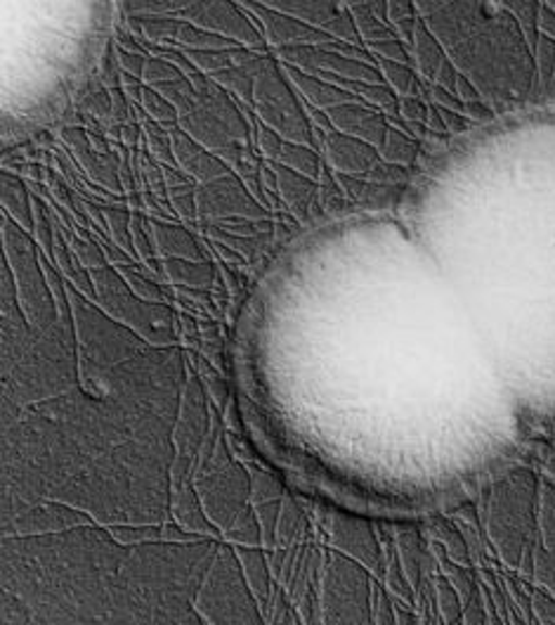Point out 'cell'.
<instances>
[{
  "label": "cell",
  "mask_w": 555,
  "mask_h": 625,
  "mask_svg": "<svg viewBox=\"0 0 555 625\" xmlns=\"http://www.w3.org/2000/svg\"><path fill=\"white\" fill-rule=\"evenodd\" d=\"M251 130L255 136V148H258V152L265 159H273V162H277L279 154H281V148H283L279 133L273 128H267L263 122H255V118L251 122Z\"/></svg>",
  "instance_id": "obj_28"
},
{
  "label": "cell",
  "mask_w": 555,
  "mask_h": 625,
  "mask_svg": "<svg viewBox=\"0 0 555 625\" xmlns=\"http://www.w3.org/2000/svg\"><path fill=\"white\" fill-rule=\"evenodd\" d=\"M3 245L12 277H15V285L20 291L17 301L22 305L24 317L29 321L36 335L40 337L55 335L60 327L58 305L48 287L43 265H40V251L34 242V237H26L24 230L17 228V223L5 216Z\"/></svg>",
  "instance_id": "obj_3"
},
{
  "label": "cell",
  "mask_w": 555,
  "mask_h": 625,
  "mask_svg": "<svg viewBox=\"0 0 555 625\" xmlns=\"http://www.w3.org/2000/svg\"><path fill=\"white\" fill-rule=\"evenodd\" d=\"M80 112L88 114L92 122H110L112 124V96L110 90H94L80 102Z\"/></svg>",
  "instance_id": "obj_29"
},
{
  "label": "cell",
  "mask_w": 555,
  "mask_h": 625,
  "mask_svg": "<svg viewBox=\"0 0 555 625\" xmlns=\"http://www.w3.org/2000/svg\"><path fill=\"white\" fill-rule=\"evenodd\" d=\"M72 311L76 313V325L80 327V349H86V361L106 367L114 363H126L133 355L142 353L140 339H135L130 329L104 321L98 309L84 301V295L70 285Z\"/></svg>",
  "instance_id": "obj_5"
},
{
  "label": "cell",
  "mask_w": 555,
  "mask_h": 625,
  "mask_svg": "<svg viewBox=\"0 0 555 625\" xmlns=\"http://www.w3.org/2000/svg\"><path fill=\"white\" fill-rule=\"evenodd\" d=\"M78 526H90V518L84 512L66 508L64 502H43L38 508L24 512L12 522V536H38V534H58Z\"/></svg>",
  "instance_id": "obj_10"
},
{
  "label": "cell",
  "mask_w": 555,
  "mask_h": 625,
  "mask_svg": "<svg viewBox=\"0 0 555 625\" xmlns=\"http://www.w3.org/2000/svg\"><path fill=\"white\" fill-rule=\"evenodd\" d=\"M168 202L175 211V216L185 223H199V207H197V183L180 185V188L168 190Z\"/></svg>",
  "instance_id": "obj_24"
},
{
  "label": "cell",
  "mask_w": 555,
  "mask_h": 625,
  "mask_svg": "<svg viewBox=\"0 0 555 625\" xmlns=\"http://www.w3.org/2000/svg\"><path fill=\"white\" fill-rule=\"evenodd\" d=\"M273 166L277 185H279V197L283 199V204L293 211L295 216H303V209L307 204V199H313V183L307 178H301L298 173L289 171L287 166H281L279 162H269Z\"/></svg>",
  "instance_id": "obj_17"
},
{
  "label": "cell",
  "mask_w": 555,
  "mask_h": 625,
  "mask_svg": "<svg viewBox=\"0 0 555 625\" xmlns=\"http://www.w3.org/2000/svg\"><path fill=\"white\" fill-rule=\"evenodd\" d=\"M94 295L100 299V305L118 317L121 323L130 325L135 332L154 343H173L175 341V317L173 311L166 305L147 303L142 299H135L130 287L116 268L104 265L100 271H92Z\"/></svg>",
  "instance_id": "obj_4"
},
{
  "label": "cell",
  "mask_w": 555,
  "mask_h": 625,
  "mask_svg": "<svg viewBox=\"0 0 555 625\" xmlns=\"http://www.w3.org/2000/svg\"><path fill=\"white\" fill-rule=\"evenodd\" d=\"M164 280L173 287L211 289L215 280L213 261H187V259H161Z\"/></svg>",
  "instance_id": "obj_14"
},
{
  "label": "cell",
  "mask_w": 555,
  "mask_h": 625,
  "mask_svg": "<svg viewBox=\"0 0 555 625\" xmlns=\"http://www.w3.org/2000/svg\"><path fill=\"white\" fill-rule=\"evenodd\" d=\"M232 548H235V545H232ZM235 550H237V557H239L243 578H247L249 588H251L255 600H258L261 611H263V607L267 604L269 590H273V583H275V580L269 583L273 574H269L267 552L261 548V545H258V548H247V545H237Z\"/></svg>",
  "instance_id": "obj_13"
},
{
  "label": "cell",
  "mask_w": 555,
  "mask_h": 625,
  "mask_svg": "<svg viewBox=\"0 0 555 625\" xmlns=\"http://www.w3.org/2000/svg\"><path fill=\"white\" fill-rule=\"evenodd\" d=\"M140 108L144 110V114H147L149 118H152L154 124L164 126L166 130L180 126V114H178V110H175L173 104H171L164 96H159V92H156L154 88L144 86Z\"/></svg>",
  "instance_id": "obj_21"
},
{
  "label": "cell",
  "mask_w": 555,
  "mask_h": 625,
  "mask_svg": "<svg viewBox=\"0 0 555 625\" xmlns=\"http://www.w3.org/2000/svg\"><path fill=\"white\" fill-rule=\"evenodd\" d=\"M147 230L152 235L154 251L159 259L209 261L206 249L199 245V239L178 223H164L147 216Z\"/></svg>",
  "instance_id": "obj_11"
},
{
  "label": "cell",
  "mask_w": 555,
  "mask_h": 625,
  "mask_svg": "<svg viewBox=\"0 0 555 625\" xmlns=\"http://www.w3.org/2000/svg\"><path fill=\"white\" fill-rule=\"evenodd\" d=\"M402 114L407 118H424V108L418 102H402Z\"/></svg>",
  "instance_id": "obj_34"
},
{
  "label": "cell",
  "mask_w": 555,
  "mask_h": 625,
  "mask_svg": "<svg viewBox=\"0 0 555 625\" xmlns=\"http://www.w3.org/2000/svg\"><path fill=\"white\" fill-rule=\"evenodd\" d=\"M194 488L211 524L218 528L220 534L251 508V478L247 464H239L235 455L223 460L211 474L201 476Z\"/></svg>",
  "instance_id": "obj_6"
},
{
  "label": "cell",
  "mask_w": 555,
  "mask_h": 625,
  "mask_svg": "<svg viewBox=\"0 0 555 625\" xmlns=\"http://www.w3.org/2000/svg\"><path fill=\"white\" fill-rule=\"evenodd\" d=\"M197 207L199 223L223 221L229 216L237 218H269V211L255 202V197L247 190L235 173L213 183L197 185Z\"/></svg>",
  "instance_id": "obj_7"
},
{
  "label": "cell",
  "mask_w": 555,
  "mask_h": 625,
  "mask_svg": "<svg viewBox=\"0 0 555 625\" xmlns=\"http://www.w3.org/2000/svg\"><path fill=\"white\" fill-rule=\"evenodd\" d=\"M112 538L118 545H144V542H159L161 540V528L159 526H114Z\"/></svg>",
  "instance_id": "obj_27"
},
{
  "label": "cell",
  "mask_w": 555,
  "mask_h": 625,
  "mask_svg": "<svg viewBox=\"0 0 555 625\" xmlns=\"http://www.w3.org/2000/svg\"><path fill=\"white\" fill-rule=\"evenodd\" d=\"M220 538L229 545H247V548H258L261 540H263V534H261V524H258V516H255L253 508H249L247 512H243L237 522L225 528Z\"/></svg>",
  "instance_id": "obj_22"
},
{
  "label": "cell",
  "mask_w": 555,
  "mask_h": 625,
  "mask_svg": "<svg viewBox=\"0 0 555 625\" xmlns=\"http://www.w3.org/2000/svg\"><path fill=\"white\" fill-rule=\"evenodd\" d=\"M178 78H182V72L173 62H168L164 58H154V55L147 60L144 74H142L144 86H159V84H166V82H178Z\"/></svg>",
  "instance_id": "obj_26"
},
{
  "label": "cell",
  "mask_w": 555,
  "mask_h": 625,
  "mask_svg": "<svg viewBox=\"0 0 555 625\" xmlns=\"http://www.w3.org/2000/svg\"><path fill=\"white\" fill-rule=\"evenodd\" d=\"M277 162H279L281 166H287V168L307 173V176H317V159H315L313 154H310L307 150L298 148V145H293V142L283 145Z\"/></svg>",
  "instance_id": "obj_25"
},
{
  "label": "cell",
  "mask_w": 555,
  "mask_h": 625,
  "mask_svg": "<svg viewBox=\"0 0 555 625\" xmlns=\"http://www.w3.org/2000/svg\"><path fill=\"white\" fill-rule=\"evenodd\" d=\"M206 387L199 375H189L178 403V420H175L173 443L175 455L197 458V450L204 441L211 427V408L206 401Z\"/></svg>",
  "instance_id": "obj_8"
},
{
  "label": "cell",
  "mask_w": 555,
  "mask_h": 625,
  "mask_svg": "<svg viewBox=\"0 0 555 625\" xmlns=\"http://www.w3.org/2000/svg\"><path fill=\"white\" fill-rule=\"evenodd\" d=\"M173 518L175 524L182 526L185 530L201 538H213L220 540L218 528L211 524V518L201 504V498L194 488V482H187L180 488H175V498H173Z\"/></svg>",
  "instance_id": "obj_12"
},
{
  "label": "cell",
  "mask_w": 555,
  "mask_h": 625,
  "mask_svg": "<svg viewBox=\"0 0 555 625\" xmlns=\"http://www.w3.org/2000/svg\"><path fill=\"white\" fill-rule=\"evenodd\" d=\"M213 265H215V271H218L220 275V280H223V285H225V289L229 291V297H237L239 291H241V280L237 277V271L232 268V265H227V263H223L220 259H215L213 261Z\"/></svg>",
  "instance_id": "obj_31"
},
{
  "label": "cell",
  "mask_w": 555,
  "mask_h": 625,
  "mask_svg": "<svg viewBox=\"0 0 555 625\" xmlns=\"http://www.w3.org/2000/svg\"><path fill=\"white\" fill-rule=\"evenodd\" d=\"M206 242H209V247L213 249V254H220V261L227 263V265H232V268H239V265L247 263V261H243L241 254H237L235 249H229V247H225V245H220V242H213V239H209V237H206Z\"/></svg>",
  "instance_id": "obj_33"
},
{
  "label": "cell",
  "mask_w": 555,
  "mask_h": 625,
  "mask_svg": "<svg viewBox=\"0 0 555 625\" xmlns=\"http://www.w3.org/2000/svg\"><path fill=\"white\" fill-rule=\"evenodd\" d=\"M178 43L182 46L180 50H235V48H241L237 46L235 41H229V38L225 36H218V34H211L206 29H199V26L194 24H187L182 20V26H180V32H178V38H175V48H178Z\"/></svg>",
  "instance_id": "obj_18"
},
{
  "label": "cell",
  "mask_w": 555,
  "mask_h": 625,
  "mask_svg": "<svg viewBox=\"0 0 555 625\" xmlns=\"http://www.w3.org/2000/svg\"><path fill=\"white\" fill-rule=\"evenodd\" d=\"M118 86H121V90L126 92V98L130 102H140L142 100V90H144L142 78H135V76H128V74L118 72Z\"/></svg>",
  "instance_id": "obj_32"
},
{
  "label": "cell",
  "mask_w": 555,
  "mask_h": 625,
  "mask_svg": "<svg viewBox=\"0 0 555 625\" xmlns=\"http://www.w3.org/2000/svg\"><path fill=\"white\" fill-rule=\"evenodd\" d=\"M247 472L251 478V498H249L251 508H255V504L269 502V500H281L283 488L273 474L255 470V467H251V464H247Z\"/></svg>",
  "instance_id": "obj_23"
},
{
  "label": "cell",
  "mask_w": 555,
  "mask_h": 625,
  "mask_svg": "<svg viewBox=\"0 0 555 625\" xmlns=\"http://www.w3.org/2000/svg\"><path fill=\"white\" fill-rule=\"evenodd\" d=\"M147 60H149V55H140V52H126V50L116 48V62H118V72L121 74L142 78Z\"/></svg>",
  "instance_id": "obj_30"
},
{
  "label": "cell",
  "mask_w": 555,
  "mask_h": 625,
  "mask_svg": "<svg viewBox=\"0 0 555 625\" xmlns=\"http://www.w3.org/2000/svg\"><path fill=\"white\" fill-rule=\"evenodd\" d=\"M3 214L22 230L34 235V195H29L26 183L12 173H3Z\"/></svg>",
  "instance_id": "obj_15"
},
{
  "label": "cell",
  "mask_w": 555,
  "mask_h": 625,
  "mask_svg": "<svg viewBox=\"0 0 555 625\" xmlns=\"http://www.w3.org/2000/svg\"><path fill=\"white\" fill-rule=\"evenodd\" d=\"M104 216H106V228H110V239H112V242H114L118 249H124L130 259H135L133 235H130L133 211H128L126 204L104 207ZM135 261H138V259H135Z\"/></svg>",
  "instance_id": "obj_20"
},
{
  "label": "cell",
  "mask_w": 555,
  "mask_h": 625,
  "mask_svg": "<svg viewBox=\"0 0 555 625\" xmlns=\"http://www.w3.org/2000/svg\"><path fill=\"white\" fill-rule=\"evenodd\" d=\"M55 265L58 271L64 275V280L70 283L74 289H78L80 295L86 299H94V283H92V275L84 268V265L78 263L74 249L70 247V242H62V233L58 230V239H55Z\"/></svg>",
  "instance_id": "obj_16"
},
{
  "label": "cell",
  "mask_w": 555,
  "mask_h": 625,
  "mask_svg": "<svg viewBox=\"0 0 555 625\" xmlns=\"http://www.w3.org/2000/svg\"><path fill=\"white\" fill-rule=\"evenodd\" d=\"M149 88H154L159 96H164L175 110H178L180 118L189 116L192 112L199 110V96H197V90L194 86L187 82V78H178V82H166V84H159V86H149Z\"/></svg>",
  "instance_id": "obj_19"
},
{
  "label": "cell",
  "mask_w": 555,
  "mask_h": 625,
  "mask_svg": "<svg viewBox=\"0 0 555 625\" xmlns=\"http://www.w3.org/2000/svg\"><path fill=\"white\" fill-rule=\"evenodd\" d=\"M194 609L206 623H263V611L255 600L243 571L237 550L229 542L218 545L213 562L201 580Z\"/></svg>",
  "instance_id": "obj_2"
},
{
  "label": "cell",
  "mask_w": 555,
  "mask_h": 625,
  "mask_svg": "<svg viewBox=\"0 0 555 625\" xmlns=\"http://www.w3.org/2000/svg\"><path fill=\"white\" fill-rule=\"evenodd\" d=\"M532 142V173L522 204L520 233V303L527 317L530 377L544 393H555V126L537 133ZM530 389V396H532ZM537 396V391H534ZM534 401V398H532Z\"/></svg>",
  "instance_id": "obj_1"
},
{
  "label": "cell",
  "mask_w": 555,
  "mask_h": 625,
  "mask_svg": "<svg viewBox=\"0 0 555 625\" xmlns=\"http://www.w3.org/2000/svg\"><path fill=\"white\" fill-rule=\"evenodd\" d=\"M182 20L211 34L218 32V36L239 41L251 50L253 46H263L261 34L251 29L247 15L235 3H189L187 10H182Z\"/></svg>",
  "instance_id": "obj_9"
}]
</instances>
